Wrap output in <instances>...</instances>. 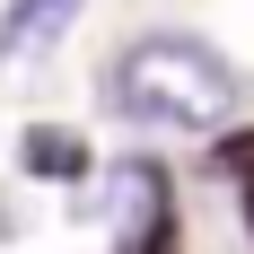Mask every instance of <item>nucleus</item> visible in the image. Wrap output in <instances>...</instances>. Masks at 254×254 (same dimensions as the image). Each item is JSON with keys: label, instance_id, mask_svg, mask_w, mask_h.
Segmentation results:
<instances>
[{"label": "nucleus", "instance_id": "nucleus-1", "mask_svg": "<svg viewBox=\"0 0 254 254\" xmlns=\"http://www.w3.org/2000/svg\"><path fill=\"white\" fill-rule=\"evenodd\" d=\"M105 97L131 123H158V131H219L237 114V70L202 35H149V44H131L114 62Z\"/></svg>", "mask_w": 254, "mask_h": 254}, {"label": "nucleus", "instance_id": "nucleus-2", "mask_svg": "<svg viewBox=\"0 0 254 254\" xmlns=\"http://www.w3.org/2000/svg\"><path fill=\"white\" fill-rule=\"evenodd\" d=\"M70 18H79V0H18V18L0 26V62H26V53H44Z\"/></svg>", "mask_w": 254, "mask_h": 254}, {"label": "nucleus", "instance_id": "nucleus-3", "mask_svg": "<svg viewBox=\"0 0 254 254\" xmlns=\"http://www.w3.org/2000/svg\"><path fill=\"white\" fill-rule=\"evenodd\" d=\"M26 167H35V176H79V140L70 131H35V140H26Z\"/></svg>", "mask_w": 254, "mask_h": 254}, {"label": "nucleus", "instance_id": "nucleus-4", "mask_svg": "<svg viewBox=\"0 0 254 254\" xmlns=\"http://www.w3.org/2000/svg\"><path fill=\"white\" fill-rule=\"evenodd\" d=\"M237 176H246V228H254V167H237Z\"/></svg>", "mask_w": 254, "mask_h": 254}]
</instances>
